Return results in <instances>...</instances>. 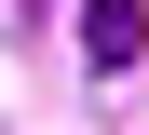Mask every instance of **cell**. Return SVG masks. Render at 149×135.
I'll list each match as a JSON object with an SVG mask.
<instances>
[{
    "label": "cell",
    "mask_w": 149,
    "mask_h": 135,
    "mask_svg": "<svg viewBox=\"0 0 149 135\" xmlns=\"http://www.w3.org/2000/svg\"><path fill=\"white\" fill-rule=\"evenodd\" d=\"M81 54L95 68H136L149 54V0H81Z\"/></svg>",
    "instance_id": "1"
}]
</instances>
